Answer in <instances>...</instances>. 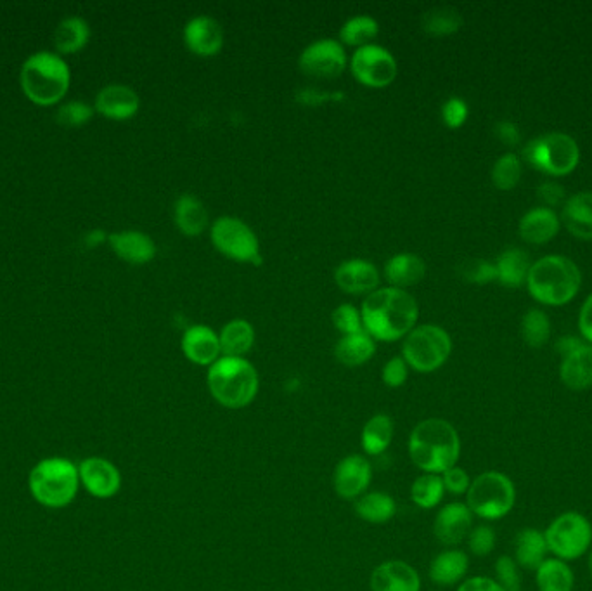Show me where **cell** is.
<instances>
[{
    "mask_svg": "<svg viewBox=\"0 0 592 591\" xmlns=\"http://www.w3.org/2000/svg\"><path fill=\"white\" fill-rule=\"evenodd\" d=\"M361 316L364 330L374 340L395 342L416 328L419 307L411 293L387 286L367 295Z\"/></svg>",
    "mask_w": 592,
    "mask_h": 591,
    "instance_id": "obj_1",
    "label": "cell"
},
{
    "mask_svg": "<svg viewBox=\"0 0 592 591\" xmlns=\"http://www.w3.org/2000/svg\"><path fill=\"white\" fill-rule=\"evenodd\" d=\"M409 456L425 474L442 475L459 462L461 437L444 418H426L412 429Z\"/></svg>",
    "mask_w": 592,
    "mask_h": 591,
    "instance_id": "obj_2",
    "label": "cell"
},
{
    "mask_svg": "<svg viewBox=\"0 0 592 591\" xmlns=\"http://www.w3.org/2000/svg\"><path fill=\"white\" fill-rule=\"evenodd\" d=\"M206 385L220 406L227 410H241L255 401L260 380L250 361L222 356L208 368Z\"/></svg>",
    "mask_w": 592,
    "mask_h": 591,
    "instance_id": "obj_3",
    "label": "cell"
},
{
    "mask_svg": "<svg viewBox=\"0 0 592 591\" xmlns=\"http://www.w3.org/2000/svg\"><path fill=\"white\" fill-rule=\"evenodd\" d=\"M20 82L32 103L51 106L65 98L70 89V65L56 52H35L21 66Z\"/></svg>",
    "mask_w": 592,
    "mask_h": 591,
    "instance_id": "obj_4",
    "label": "cell"
},
{
    "mask_svg": "<svg viewBox=\"0 0 592 591\" xmlns=\"http://www.w3.org/2000/svg\"><path fill=\"white\" fill-rule=\"evenodd\" d=\"M528 292L546 306H563L577 295L582 274L572 259L563 255H547L530 267Z\"/></svg>",
    "mask_w": 592,
    "mask_h": 591,
    "instance_id": "obj_5",
    "label": "cell"
},
{
    "mask_svg": "<svg viewBox=\"0 0 592 591\" xmlns=\"http://www.w3.org/2000/svg\"><path fill=\"white\" fill-rule=\"evenodd\" d=\"M28 488L42 507H68L80 489L78 465L61 456L40 460L28 475Z\"/></svg>",
    "mask_w": 592,
    "mask_h": 591,
    "instance_id": "obj_6",
    "label": "cell"
},
{
    "mask_svg": "<svg viewBox=\"0 0 592 591\" xmlns=\"http://www.w3.org/2000/svg\"><path fill=\"white\" fill-rule=\"evenodd\" d=\"M516 503V488L508 475L496 470L483 472L471 481L466 505L483 520L504 519Z\"/></svg>",
    "mask_w": 592,
    "mask_h": 591,
    "instance_id": "obj_7",
    "label": "cell"
},
{
    "mask_svg": "<svg viewBox=\"0 0 592 591\" xmlns=\"http://www.w3.org/2000/svg\"><path fill=\"white\" fill-rule=\"evenodd\" d=\"M523 158L528 165L544 174L567 176L579 165V144L567 134L551 132L528 141L527 146L523 148Z\"/></svg>",
    "mask_w": 592,
    "mask_h": 591,
    "instance_id": "obj_8",
    "label": "cell"
},
{
    "mask_svg": "<svg viewBox=\"0 0 592 591\" xmlns=\"http://www.w3.org/2000/svg\"><path fill=\"white\" fill-rule=\"evenodd\" d=\"M452 352V340L444 328L416 326L402 345V358L418 373H432L444 366Z\"/></svg>",
    "mask_w": 592,
    "mask_h": 591,
    "instance_id": "obj_9",
    "label": "cell"
},
{
    "mask_svg": "<svg viewBox=\"0 0 592 591\" xmlns=\"http://www.w3.org/2000/svg\"><path fill=\"white\" fill-rule=\"evenodd\" d=\"M547 548L554 559L577 560L589 552L592 545V526L586 515L565 512L549 524L546 531Z\"/></svg>",
    "mask_w": 592,
    "mask_h": 591,
    "instance_id": "obj_10",
    "label": "cell"
},
{
    "mask_svg": "<svg viewBox=\"0 0 592 591\" xmlns=\"http://www.w3.org/2000/svg\"><path fill=\"white\" fill-rule=\"evenodd\" d=\"M212 243L220 254L226 255L236 262H251L258 264L260 257V243L253 229L238 217L224 215L213 222Z\"/></svg>",
    "mask_w": 592,
    "mask_h": 591,
    "instance_id": "obj_11",
    "label": "cell"
},
{
    "mask_svg": "<svg viewBox=\"0 0 592 591\" xmlns=\"http://www.w3.org/2000/svg\"><path fill=\"white\" fill-rule=\"evenodd\" d=\"M350 70L362 85L383 89L393 84L399 66L392 52L378 44H369V46L359 47L354 52L350 61Z\"/></svg>",
    "mask_w": 592,
    "mask_h": 591,
    "instance_id": "obj_12",
    "label": "cell"
},
{
    "mask_svg": "<svg viewBox=\"0 0 592 591\" xmlns=\"http://www.w3.org/2000/svg\"><path fill=\"white\" fill-rule=\"evenodd\" d=\"M347 52L335 39H319L303 49L298 65L305 75L335 78L347 68Z\"/></svg>",
    "mask_w": 592,
    "mask_h": 591,
    "instance_id": "obj_13",
    "label": "cell"
},
{
    "mask_svg": "<svg viewBox=\"0 0 592 591\" xmlns=\"http://www.w3.org/2000/svg\"><path fill=\"white\" fill-rule=\"evenodd\" d=\"M78 475L80 486L97 500H110L122 489L120 470L106 458H85L84 462L78 463Z\"/></svg>",
    "mask_w": 592,
    "mask_h": 591,
    "instance_id": "obj_14",
    "label": "cell"
},
{
    "mask_svg": "<svg viewBox=\"0 0 592 591\" xmlns=\"http://www.w3.org/2000/svg\"><path fill=\"white\" fill-rule=\"evenodd\" d=\"M373 479V468L366 456H345L333 474V488L343 500H357L366 494Z\"/></svg>",
    "mask_w": 592,
    "mask_h": 591,
    "instance_id": "obj_15",
    "label": "cell"
},
{
    "mask_svg": "<svg viewBox=\"0 0 592 591\" xmlns=\"http://www.w3.org/2000/svg\"><path fill=\"white\" fill-rule=\"evenodd\" d=\"M473 529V514L466 503H449L438 510L433 534L444 546L461 545Z\"/></svg>",
    "mask_w": 592,
    "mask_h": 591,
    "instance_id": "obj_16",
    "label": "cell"
},
{
    "mask_svg": "<svg viewBox=\"0 0 592 591\" xmlns=\"http://www.w3.org/2000/svg\"><path fill=\"white\" fill-rule=\"evenodd\" d=\"M184 42L198 56H215L224 47V28L212 16L201 14L184 26Z\"/></svg>",
    "mask_w": 592,
    "mask_h": 591,
    "instance_id": "obj_17",
    "label": "cell"
},
{
    "mask_svg": "<svg viewBox=\"0 0 592 591\" xmlns=\"http://www.w3.org/2000/svg\"><path fill=\"white\" fill-rule=\"evenodd\" d=\"M371 591H421V578L404 560H387L371 574Z\"/></svg>",
    "mask_w": 592,
    "mask_h": 591,
    "instance_id": "obj_18",
    "label": "cell"
},
{
    "mask_svg": "<svg viewBox=\"0 0 592 591\" xmlns=\"http://www.w3.org/2000/svg\"><path fill=\"white\" fill-rule=\"evenodd\" d=\"M336 285L345 293H373L380 285V271L373 262L364 259H350L336 267Z\"/></svg>",
    "mask_w": 592,
    "mask_h": 591,
    "instance_id": "obj_19",
    "label": "cell"
},
{
    "mask_svg": "<svg viewBox=\"0 0 592 591\" xmlns=\"http://www.w3.org/2000/svg\"><path fill=\"white\" fill-rule=\"evenodd\" d=\"M182 352L189 361L198 366H212L217 359L222 358L219 335L208 326L196 325L187 328L182 335Z\"/></svg>",
    "mask_w": 592,
    "mask_h": 591,
    "instance_id": "obj_20",
    "label": "cell"
},
{
    "mask_svg": "<svg viewBox=\"0 0 592 591\" xmlns=\"http://www.w3.org/2000/svg\"><path fill=\"white\" fill-rule=\"evenodd\" d=\"M141 106V99L129 85H106L96 98V111L110 120H129Z\"/></svg>",
    "mask_w": 592,
    "mask_h": 591,
    "instance_id": "obj_21",
    "label": "cell"
},
{
    "mask_svg": "<svg viewBox=\"0 0 592 591\" xmlns=\"http://www.w3.org/2000/svg\"><path fill=\"white\" fill-rule=\"evenodd\" d=\"M111 248L120 259L142 266L155 259L156 245L151 236L142 231H118L108 236Z\"/></svg>",
    "mask_w": 592,
    "mask_h": 591,
    "instance_id": "obj_22",
    "label": "cell"
},
{
    "mask_svg": "<svg viewBox=\"0 0 592 591\" xmlns=\"http://www.w3.org/2000/svg\"><path fill=\"white\" fill-rule=\"evenodd\" d=\"M558 231H560V219L551 208H532L520 221V236L532 245H542L553 240Z\"/></svg>",
    "mask_w": 592,
    "mask_h": 591,
    "instance_id": "obj_23",
    "label": "cell"
},
{
    "mask_svg": "<svg viewBox=\"0 0 592 591\" xmlns=\"http://www.w3.org/2000/svg\"><path fill=\"white\" fill-rule=\"evenodd\" d=\"M470 569V560L463 550H444L430 564V579L438 586H452L463 581Z\"/></svg>",
    "mask_w": 592,
    "mask_h": 591,
    "instance_id": "obj_24",
    "label": "cell"
},
{
    "mask_svg": "<svg viewBox=\"0 0 592 591\" xmlns=\"http://www.w3.org/2000/svg\"><path fill=\"white\" fill-rule=\"evenodd\" d=\"M546 536L539 529L527 527L516 534L515 562L528 571H537L542 562L547 559Z\"/></svg>",
    "mask_w": 592,
    "mask_h": 591,
    "instance_id": "obj_25",
    "label": "cell"
},
{
    "mask_svg": "<svg viewBox=\"0 0 592 591\" xmlns=\"http://www.w3.org/2000/svg\"><path fill=\"white\" fill-rule=\"evenodd\" d=\"M425 260L414 254H397L385 264V276L393 288H409L425 278Z\"/></svg>",
    "mask_w": 592,
    "mask_h": 591,
    "instance_id": "obj_26",
    "label": "cell"
},
{
    "mask_svg": "<svg viewBox=\"0 0 592 591\" xmlns=\"http://www.w3.org/2000/svg\"><path fill=\"white\" fill-rule=\"evenodd\" d=\"M561 217L575 238L592 240V191L568 198Z\"/></svg>",
    "mask_w": 592,
    "mask_h": 591,
    "instance_id": "obj_27",
    "label": "cell"
},
{
    "mask_svg": "<svg viewBox=\"0 0 592 591\" xmlns=\"http://www.w3.org/2000/svg\"><path fill=\"white\" fill-rule=\"evenodd\" d=\"M175 226L182 234L194 238L208 226V210L194 195H181L174 205Z\"/></svg>",
    "mask_w": 592,
    "mask_h": 591,
    "instance_id": "obj_28",
    "label": "cell"
},
{
    "mask_svg": "<svg viewBox=\"0 0 592 591\" xmlns=\"http://www.w3.org/2000/svg\"><path fill=\"white\" fill-rule=\"evenodd\" d=\"M560 377L568 389H589L592 385V345L586 344L579 351L563 358Z\"/></svg>",
    "mask_w": 592,
    "mask_h": 591,
    "instance_id": "obj_29",
    "label": "cell"
},
{
    "mask_svg": "<svg viewBox=\"0 0 592 591\" xmlns=\"http://www.w3.org/2000/svg\"><path fill=\"white\" fill-rule=\"evenodd\" d=\"M220 351L227 358H245L255 344V328L246 319H232L219 333Z\"/></svg>",
    "mask_w": 592,
    "mask_h": 591,
    "instance_id": "obj_30",
    "label": "cell"
},
{
    "mask_svg": "<svg viewBox=\"0 0 592 591\" xmlns=\"http://www.w3.org/2000/svg\"><path fill=\"white\" fill-rule=\"evenodd\" d=\"M376 352V344L374 338L364 332L352 333V335H343L338 344L335 345V356L340 363L350 368L355 366H362L371 358Z\"/></svg>",
    "mask_w": 592,
    "mask_h": 591,
    "instance_id": "obj_31",
    "label": "cell"
},
{
    "mask_svg": "<svg viewBox=\"0 0 592 591\" xmlns=\"http://www.w3.org/2000/svg\"><path fill=\"white\" fill-rule=\"evenodd\" d=\"M354 510L355 514L369 524H387L397 514V501L390 494L374 491L357 498Z\"/></svg>",
    "mask_w": 592,
    "mask_h": 591,
    "instance_id": "obj_32",
    "label": "cell"
},
{
    "mask_svg": "<svg viewBox=\"0 0 592 591\" xmlns=\"http://www.w3.org/2000/svg\"><path fill=\"white\" fill-rule=\"evenodd\" d=\"M91 39V26L80 16H68L54 32V46L61 54H73L87 46Z\"/></svg>",
    "mask_w": 592,
    "mask_h": 591,
    "instance_id": "obj_33",
    "label": "cell"
},
{
    "mask_svg": "<svg viewBox=\"0 0 592 591\" xmlns=\"http://www.w3.org/2000/svg\"><path fill=\"white\" fill-rule=\"evenodd\" d=\"M393 420L388 415H374L367 420L361 434V446L364 453L369 456H378L385 453L393 442Z\"/></svg>",
    "mask_w": 592,
    "mask_h": 591,
    "instance_id": "obj_34",
    "label": "cell"
},
{
    "mask_svg": "<svg viewBox=\"0 0 592 591\" xmlns=\"http://www.w3.org/2000/svg\"><path fill=\"white\" fill-rule=\"evenodd\" d=\"M530 267H532V260L528 254L520 248H509L497 259V280L501 281L502 285L516 288L527 281Z\"/></svg>",
    "mask_w": 592,
    "mask_h": 591,
    "instance_id": "obj_35",
    "label": "cell"
},
{
    "mask_svg": "<svg viewBox=\"0 0 592 591\" xmlns=\"http://www.w3.org/2000/svg\"><path fill=\"white\" fill-rule=\"evenodd\" d=\"M535 583L539 591H572L575 578L567 562L546 559L535 571Z\"/></svg>",
    "mask_w": 592,
    "mask_h": 591,
    "instance_id": "obj_36",
    "label": "cell"
},
{
    "mask_svg": "<svg viewBox=\"0 0 592 591\" xmlns=\"http://www.w3.org/2000/svg\"><path fill=\"white\" fill-rule=\"evenodd\" d=\"M380 33V25L373 16L359 14L350 20L345 21L340 30V39L347 46L359 47L369 46Z\"/></svg>",
    "mask_w": 592,
    "mask_h": 591,
    "instance_id": "obj_37",
    "label": "cell"
},
{
    "mask_svg": "<svg viewBox=\"0 0 592 591\" xmlns=\"http://www.w3.org/2000/svg\"><path fill=\"white\" fill-rule=\"evenodd\" d=\"M445 488L442 475L423 474L412 482L411 500L416 507L432 510L444 500Z\"/></svg>",
    "mask_w": 592,
    "mask_h": 591,
    "instance_id": "obj_38",
    "label": "cell"
},
{
    "mask_svg": "<svg viewBox=\"0 0 592 591\" xmlns=\"http://www.w3.org/2000/svg\"><path fill=\"white\" fill-rule=\"evenodd\" d=\"M463 25V18L454 7H435L423 14L421 26L426 33L435 37H445L456 33Z\"/></svg>",
    "mask_w": 592,
    "mask_h": 591,
    "instance_id": "obj_39",
    "label": "cell"
},
{
    "mask_svg": "<svg viewBox=\"0 0 592 591\" xmlns=\"http://www.w3.org/2000/svg\"><path fill=\"white\" fill-rule=\"evenodd\" d=\"M522 335L525 344L541 349L549 342L551 337V321L547 318L546 312L539 309H532L523 316Z\"/></svg>",
    "mask_w": 592,
    "mask_h": 591,
    "instance_id": "obj_40",
    "label": "cell"
},
{
    "mask_svg": "<svg viewBox=\"0 0 592 591\" xmlns=\"http://www.w3.org/2000/svg\"><path fill=\"white\" fill-rule=\"evenodd\" d=\"M522 177V163L513 153L501 156L492 169V182L497 189L509 191L515 188Z\"/></svg>",
    "mask_w": 592,
    "mask_h": 591,
    "instance_id": "obj_41",
    "label": "cell"
},
{
    "mask_svg": "<svg viewBox=\"0 0 592 591\" xmlns=\"http://www.w3.org/2000/svg\"><path fill=\"white\" fill-rule=\"evenodd\" d=\"M94 115V108L84 101H68L59 108L56 120L65 127H82Z\"/></svg>",
    "mask_w": 592,
    "mask_h": 591,
    "instance_id": "obj_42",
    "label": "cell"
},
{
    "mask_svg": "<svg viewBox=\"0 0 592 591\" xmlns=\"http://www.w3.org/2000/svg\"><path fill=\"white\" fill-rule=\"evenodd\" d=\"M331 319H333V325H335L336 330L342 332L343 335L364 332L361 311H357L350 304H343V306L336 307Z\"/></svg>",
    "mask_w": 592,
    "mask_h": 591,
    "instance_id": "obj_43",
    "label": "cell"
},
{
    "mask_svg": "<svg viewBox=\"0 0 592 591\" xmlns=\"http://www.w3.org/2000/svg\"><path fill=\"white\" fill-rule=\"evenodd\" d=\"M496 581L504 591H520V569L515 559L502 555L496 562Z\"/></svg>",
    "mask_w": 592,
    "mask_h": 591,
    "instance_id": "obj_44",
    "label": "cell"
},
{
    "mask_svg": "<svg viewBox=\"0 0 592 591\" xmlns=\"http://www.w3.org/2000/svg\"><path fill=\"white\" fill-rule=\"evenodd\" d=\"M496 531L490 526H478L468 534L470 552L477 557H487L496 548Z\"/></svg>",
    "mask_w": 592,
    "mask_h": 591,
    "instance_id": "obj_45",
    "label": "cell"
},
{
    "mask_svg": "<svg viewBox=\"0 0 592 591\" xmlns=\"http://www.w3.org/2000/svg\"><path fill=\"white\" fill-rule=\"evenodd\" d=\"M461 276L471 283L485 285L497 280L496 264H490L487 260H468L461 266Z\"/></svg>",
    "mask_w": 592,
    "mask_h": 591,
    "instance_id": "obj_46",
    "label": "cell"
},
{
    "mask_svg": "<svg viewBox=\"0 0 592 591\" xmlns=\"http://www.w3.org/2000/svg\"><path fill=\"white\" fill-rule=\"evenodd\" d=\"M407 377H409V366L402 356L397 358L388 359L387 364L383 366V384L390 387V389H399L402 385L406 384Z\"/></svg>",
    "mask_w": 592,
    "mask_h": 591,
    "instance_id": "obj_47",
    "label": "cell"
},
{
    "mask_svg": "<svg viewBox=\"0 0 592 591\" xmlns=\"http://www.w3.org/2000/svg\"><path fill=\"white\" fill-rule=\"evenodd\" d=\"M442 120L449 129H459L468 120V104L463 99L451 98L442 106Z\"/></svg>",
    "mask_w": 592,
    "mask_h": 591,
    "instance_id": "obj_48",
    "label": "cell"
},
{
    "mask_svg": "<svg viewBox=\"0 0 592 591\" xmlns=\"http://www.w3.org/2000/svg\"><path fill=\"white\" fill-rule=\"evenodd\" d=\"M442 482L447 493L454 494V496H461V494L468 493L471 486V477L464 468L452 467L442 474Z\"/></svg>",
    "mask_w": 592,
    "mask_h": 591,
    "instance_id": "obj_49",
    "label": "cell"
},
{
    "mask_svg": "<svg viewBox=\"0 0 592 591\" xmlns=\"http://www.w3.org/2000/svg\"><path fill=\"white\" fill-rule=\"evenodd\" d=\"M537 196L546 203L547 208L556 207L565 200V189L558 182H544L537 189Z\"/></svg>",
    "mask_w": 592,
    "mask_h": 591,
    "instance_id": "obj_50",
    "label": "cell"
},
{
    "mask_svg": "<svg viewBox=\"0 0 592 591\" xmlns=\"http://www.w3.org/2000/svg\"><path fill=\"white\" fill-rule=\"evenodd\" d=\"M457 591H504L496 579L487 576H475V578L464 579Z\"/></svg>",
    "mask_w": 592,
    "mask_h": 591,
    "instance_id": "obj_51",
    "label": "cell"
},
{
    "mask_svg": "<svg viewBox=\"0 0 592 591\" xmlns=\"http://www.w3.org/2000/svg\"><path fill=\"white\" fill-rule=\"evenodd\" d=\"M496 134L499 137V141L506 144V146H516V144L520 143V130H518L515 124H511V122L497 124Z\"/></svg>",
    "mask_w": 592,
    "mask_h": 591,
    "instance_id": "obj_52",
    "label": "cell"
},
{
    "mask_svg": "<svg viewBox=\"0 0 592 591\" xmlns=\"http://www.w3.org/2000/svg\"><path fill=\"white\" fill-rule=\"evenodd\" d=\"M580 333L592 344V295L584 302L579 316Z\"/></svg>",
    "mask_w": 592,
    "mask_h": 591,
    "instance_id": "obj_53",
    "label": "cell"
},
{
    "mask_svg": "<svg viewBox=\"0 0 592 591\" xmlns=\"http://www.w3.org/2000/svg\"><path fill=\"white\" fill-rule=\"evenodd\" d=\"M584 342H580L579 338L565 337L561 338L560 342L556 344V349L560 352L563 358L570 356L572 352L579 351L580 347H584Z\"/></svg>",
    "mask_w": 592,
    "mask_h": 591,
    "instance_id": "obj_54",
    "label": "cell"
},
{
    "mask_svg": "<svg viewBox=\"0 0 592 591\" xmlns=\"http://www.w3.org/2000/svg\"><path fill=\"white\" fill-rule=\"evenodd\" d=\"M104 240H106V234L103 231H99V229L97 231H91V233H87L84 236L87 247H96L99 243H103Z\"/></svg>",
    "mask_w": 592,
    "mask_h": 591,
    "instance_id": "obj_55",
    "label": "cell"
},
{
    "mask_svg": "<svg viewBox=\"0 0 592 591\" xmlns=\"http://www.w3.org/2000/svg\"><path fill=\"white\" fill-rule=\"evenodd\" d=\"M587 567H589V574H591L592 578V550L591 553H589V562H587Z\"/></svg>",
    "mask_w": 592,
    "mask_h": 591,
    "instance_id": "obj_56",
    "label": "cell"
}]
</instances>
